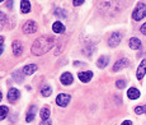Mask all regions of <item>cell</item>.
Listing matches in <instances>:
<instances>
[{
	"label": "cell",
	"mask_w": 146,
	"mask_h": 125,
	"mask_svg": "<svg viewBox=\"0 0 146 125\" xmlns=\"http://www.w3.org/2000/svg\"><path fill=\"white\" fill-rule=\"evenodd\" d=\"M52 46H53V38L50 37V36H42V37H38L33 42L32 54L36 56L43 55V54H46Z\"/></svg>",
	"instance_id": "cell-1"
},
{
	"label": "cell",
	"mask_w": 146,
	"mask_h": 125,
	"mask_svg": "<svg viewBox=\"0 0 146 125\" xmlns=\"http://www.w3.org/2000/svg\"><path fill=\"white\" fill-rule=\"evenodd\" d=\"M146 17V4L144 3H139L137 7L135 8V10L132 12V18L133 21H141L142 18Z\"/></svg>",
	"instance_id": "cell-2"
},
{
	"label": "cell",
	"mask_w": 146,
	"mask_h": 125,
	"mask_svg": "<svg viewBox=\"0 0 146 125\" xmlns=\"http://www.w3.org/2000/svg\"><path fill=\"white\" fill-rule=\"evenodd\" d=\"M121 41H122V36H121V33L113 32L111 35V37H109V40H108V45L111 47H117L121 44Z\"/></svg>",
	"instance_id": "cell-3"
},
{
	"label": "cell",
	"mask_w": 146,
	"mask_h": 125,
	"mask_svg": "<svg viewBox=\"0 0 146 125\" xmlns=\"http://www.w3.org/2000/svg\"><path fill=\"white\" fill-rule=\"evenodd\" d=\"M70 98L71 97H70L69 95H66V93H60V95L56 97V103L60 107H66L70 102Z\"/></svg>",
	"instance_id": "cell-4"
},
{
	"label": "cell",
	"mask_w": 146,
	"mask_h": 125,
	"mask_svg": "<svg viewBox=\"0 0 146 125\" xmlns=\"http://www.w3.org/2000/svg\"><path fill=\"white\" fill-rule=\"evenodd\" d=\"M36 31H37V24H36V22L28 21V22H26V23H24V26H23V32L26 33V35L35 33Z\"/></svg>",
	"instance_id": "cell-5"
},
{
	"label": "cell",
	"mask_w": 146,
	"mask_h": 125,
	"mask_svg": "<svg viewBox=\"0 0 146 125\" xmlns=\"http://www.w3.org/2000/svg\"><path fill=\"white\" fill-rule=\"evenodd\" d=\"M128 64H130L128 59H126V58L119 59V60H117L116 62H114V65H113V72H118V70L123 69V68H127Z\"/></svg>",
	"instance_id": "cell-6"
},
{
	"label": "cell",
	"mask_w": 146,
	"mask_h": 125,
	"mask_svg": "<svg viewBox=\"0 0 146 125\" xmlns=\"http://www.w3.org/2000/svg\"><path fill=\"white\" fill-rule=\"evenodd\" d=\"M145 74H146V59H144V60L140 62L139 68H137V72H136V77L139 81H141Z\"/></svg>",
	"instance_id": "cell-7"
},
{
	"label": "cell",
	"mask_w": 146,
	"mask_h": 125,
	"mask_svg": "<svg viewBox=\"0 0 146 125\" xmlns=\"http://www.w3.org/2000/svg\"><path fill=\"white\" fill-rule=\"evenodd\" d=\"M19 96H21V93H19V91L17 88H10L8 91V100L10 102H15L19 98Z\"/></svg>",
	"instance_id": "cell-8"
},
{
	"label": "cell",
	"mask_w": 146,
	"mask_h": 125,
	"mask_svg": "<svg viewBox=\"0 0 146 125\" xmlns=\"http://www.w3.org/2000/svg\"><path fill=\"white\" fill-rule=\"evenodd\" d=\"M78 77H79V79L83 82V83H88V82L93 78V73H92L90 70H86V72H80L79 74H78Z\"/></svg>",
	"instance_id": "cell-9"
},
{
	"label": "cell",
	"mask_w": 146,
	"mask_h": 125,
	"mask_svg": "<svg viewBox=\"0 0 146 125\" xmlns=\"http://www.w3.org/2000/svg\"><path fill=\"white\" fill-rule=\"evenodd\" d=\"M60 81H61V83H62L64 86H70V84L72 83V81H74V78H72V74H71V73L66 72V73H64V74L61 75Z\"/></svg>",
	"instance_id": "cell-10"
},
{
	"label": "cell",
	"mask_w": 146,
	"mask_h": 125,
	"mask_svg": "<svg viewBox=\"0 0 146 125\" xmlns=\"http://www.w3.org/2000/svg\"><path fill=\"white\" fill-rule=\"evenodd\" d=\"M13 54L15 56H21L22 52H23V45H22L21 41H14L13 42Z\"/></svg>",
	"instance_id": "cell-11"
},
{
	"label": "cell",
	"mask_w": 146,
	"mask_h": 125,
	"mask_svg": "<svg viewBox=\"0 0 146 125\" xmlns=\"http://www.w3.org/2000/svg\"><path fill=\"white\" fill-rule=\"evenodd\" d=\"M140 91L137 89V88H130V89L127 91V96L128 98H131V100H137V98H140Z\"/></svg>",
	"instance_id": "cell-12"
},
{
	"label": "cell",
	"mask_w": 146,
	"mask_h": 125,
	"mask_svg": "<svg viewBox=\"0 0 146 125\" xmlns=\"http://www.w3.org/2000/svg\"><path fill=\"white\" fill-rule=\"evenodd\" d=\"M37 69H38V67L36 64H29V65H26V67L23 68V73L26 75H31V74H33Z\"/></svg>",
	"instance_id": "cell-13"
},
{
	"label": "cell",
	"mask_w": 146,
	"mask_h": 125,
	"mask_svg": "<svg viewBox=\"0 0 146 125\" xmlns=\"http://www.w3.org/2000/svg\"><path fill=\"white\" fill-rule=\"evenodd\" d=\"M128 46L131 47L132 50H139L141 47V41H140L137 37H132L128 42Z\"/></svg>",
	"instance_id": "cell-14"
},
{
	"label": "cell",
	"mask_w": 146,
	"mask_h": 125,
	"mask_svg": "<svg viewBox=\"0 0 146 125\" xmlns=\"http://www.w3.org/2000/svg\"><path fill=\"white\" fill-rule=\"evenodd\" d=\"M36 112H37V107H36V106H31L29 111H28L27 116H26V121H27V123L33 121V119L36 118Z\"/></svg>",
	"instance_id": "cell-15"
},
{
	"label": "cell",
	"mask_w": 146,
	"mask_h": 125,
	"mask_svg": "<svg viewBox=\"0 0 146 125\" xmlns=\"http://www.w3.org/2000/svg\"><path fill=\"white\" fill-rule=\"evenodd\" d=\"M52 31L55 33H64L65 32V26L61 23V22H55L52 24Z\"/></svg>",
	"instance_id": "cell-16"
},
{
	"label": "cell",
	"mask_w": 146,
	"mask_h": 125,
	"mask_svg": "<svg viewBox=\"0 0 146 125\" xmlns=\"http://www.w3.org/2000/svg\"><path fill=\"white\" fill-rule=\"evenodd\" d=\"M108 62H109V58L104 55V56H102V58H99V60L97 61V65H98V68L103 69V68H106L107 65H108Z\"/></svg>",
	"instance_id": "cell-17"
},
{
	"label": "cell",
	"mask_w": 146,
	"mask_h": 125,
	"mask_svg": "<svg viewBox=\"0 0 146 125\" xmlns=\"http://www.w3.org/2000/svg\"><path fill=\"white\" fill-rule=\"evenodd\" d=\"M31 10V3L27 1V0H22L21 1V12L22 13H28Z\"/></svg>",
	"instance_id": "cell-18"
},
{
	"label": "cell",
	"mask_w": 146,
	"mask_h": 125,
	"mask_svg": "<svg viewBox=\"0 0 146 125\" xmlns=\"http://www.w3.org/2000/svg\"><path fill=\"white\" fill-rule=\"evenodd\" d=\"M52 93V88L48 87V86H43L41 88V95L43 96V97H48V96H51Z\"/></svg>",
	"instance_id": "cell-19"
},
{
	"label": "cell",
	"mask_w": 146,
	"mask_h": 125,
	"mask_svg": "<svg viewBox=\"0 0 146 125\" xmlns=\"http://www.w3.org/2000/svg\"><path fill=\"white\" fill-rule=\"evenodd\" d=\"M48 118H50V109L44 107L41 111V119H42V121H46V120H48Z\"/></svg>",
	"instance_id": "cell-20"
},
{
	"label": "cell",
	"mask_w": 146,
	"mask_h": 125,
	"mask_svg": "<svg viewBox=\"0 0 146 125\" xmlns=\"http://www.w3.org/2000/svg\"><path fill=\"white\" fill-rule=\"evenodd\" d=\"M8 112H9V110L7 106H0V120H4L7 118Z\"/></svg>",
	"instance_id": "cell-21"
},
{
	"label": "cell",
	"mask_w": 146,
	"mask_h": 125,
	"mask_svg": "<svg viewBox=\"0 0 146 125\" xmlns=\"http://www.w3.org/2000/svg\"><path fill=\"white\" fill-rule=\"evenodd\" d=\"M5 22H7V15H5L3 12H0V30L4 27Z\"/></svg>",
	"instance_id": "cell-22"
},
{
	"label": "cell",
	"mask_w": 146,
	"mask_h": 125,
	"mask_svg": "<svg viewBox=\"0 0 146 125\" xmlns=\"http://www.w3.org/2000/svg\"><path fill=\"white\" fill-rule=\"evenodd\" d=\"M55 15H58V18H66V12H64L62 9H56L55 10Z\"/></svg>",
	"instance_id": "cell-23"
},
{
	"label": "cell",
	"mask_w": 146,
	"mask_h": 125,
	"mask_svg": "<svg viewBox=\"0 0 146 125\" xmlns=\"http://www.w3.org/2000/svg\"><path fill=\"white\" fill-rule=\"evenodd\" d=\"M116 86L117 88H119V89H122V88L126 87V81H123V79H119V81L116 82Z\"/></svg>",
	"instance_id": "cell-24"
},
{
	"label": "cell",
	"mask_w": 146,
	"mask_h": 125,
	"mask_svg": "<svg viewBox=\"0 0 146 125\" xmlns=\"http://www.w3.org/2000/svg\"><path fill=\"white\" fill-rule=\"evenodd\" d=\"M13 77H14V81H15V82H22V81H23V78H22V75L19 74V73H17V72L13 74Z\"/></svg>",
	"instance_id": "cell-25"
},
{
	"label": "cell",
	"mask_w": 146,
	"mask_h": 125,
	"mask_svg": "<svg viewBox=\"0 0 146 125\" xmlns=\"http://www.w3.org/2000/svg\"><path fill=\"white\" fill-rule=\"evenodd\" d=\"M135 112L137 114V115H140V114L144 112V106H137L136 109H135Z\"/></svg>",
	"instance_id": "cell-26"
},
{
	"label": "cell",
	"mask_w": 146,
	"mask_h": 125,
	"mask_svg": "<svg viewBox=\"0 0 146 125\" xmlns=\"http://www.w3.org/2000/svg\"><path fill=\"white\" fill-rule=\"evenodd\" d=\"M140 31H141V33L142 35H145L146 36V23H144L141 26V28H140Z\"/></svg>",
	"instance_id": "cell-27"
},
{
	"label": "cell",
	"mask_w": 146,
	"mask_h": 125,
	"mask_svg": "<svg viewBox=\"0 0 146 125\" xmlns=\"http://www.w3.org/2000/svg\"><path fill=\"white\" fill-rule=\"evenodd\" d=\"M72 4H74L75 7H78V5L84 4V1H83V0H74V1H72Z\"/></svg>",
	"instance_id": "cell-28"
},
{
	"label": "cell",
	"mask_w": 146,
	"mask_h": 125,
	"mask_svg": "<svg viewBox=\"0 0 146 125\" xmlns=\"http://www.w3.org/2000/svg\"><path fill=\"white\" fill-rule=\"evenodd\" d=\"M40 125H51V121L50 120H46V121H42Z\"/></svg>",
	"instance_id": "cell-29"
},
{
	"label": "cell",
	"mask_w": 146,
	"mask_h": 125,
	"mask_svg": "<svg viewBox=\"0 0 146 125\" xmlns=\"http://www.w3.org/2000/svg\"><path fill=\"white\" fill-rule=\"evenodd\" d=\"M121 125H132V123H131L130 120H125V121H123V123L121 124Z\"/></svg>",
	"instance_id": "cell-30"
},
{
	"label": "cell",
	"mask_w": 146,
	"mask_h": 125,
	"mask_svg": "<svg viewBox=\"0 0 146 125\" xmlns=\"http://www.w3.org/2000/svg\"><path fill=\"white\" fill-rule=\"evenodd\" d=\"M74 65H75V67H80V65H84V62H81V61H75Z\"/></svg>",
	"instance_id": "cell-31"
},
{
	"label": "cell",
	"mask_w": 146,
	"mask_h": 125,
	"mask_svg": "<svg viewBox=\"0 0 146 125\" xmlns=\"http://www.w3.org/2000/svg\"><path fill=\"white\" fill-rule=\"evenodd\" d=\"M3 42H4V37L0 36V46H3Z\"/></svg>",
	"instance_id": "cell-32"
},
{
	"label": "cell",
	"mask_w": 146,
	"mask_h": 125,
	"mask_svg": "<svg viewBox=\"0 0 146 125\" xmlns=\"http://www.w3.org/2000/svg\"><path fill=\"white\" fill-rule=\"evenodd\" d=\"M3 51H4V47H3V46H0V55H1V54H3Z\"/></svg>",
	"instance_id": "cell-33"
},
{
	"label": "cell",
	"mask_w": 146,
	"mask_h": 125,
	"mask_svg": "<svg viewBox=\"0 0 146 125\" xmlns=\"http://www.w3.org/2000/svg\"><path fill=\"white\" fill-rule=\"evenodd\" d=\"M13 4V1H9V3H7V5H9V8H12V7H10V5H12Z\"/></svg>",
	"instance_id": "cell-34"
},
{
	"label": "cell",
	"mask_w": 146,
	"mask_h": 125,
	"mask_svg": "<svg viewBox=\"0 0 146 125\" xmlns=\"http://www.w3.org/2000/svg\"><path fill=\"white\" fill-rule=\"evenodd\" d=\"M144 112L146 114V105H145V106H144Z\"/></svg>",
	"instance_id": "cell-35"
},
{
	"label": "cell",
	"mask_w": 146,
	"mask_h": 125,
	"mask_svg": "<svg viewBox=\"0 0 146 125\" xmlns=\"http://www.w3.org/2000/svg\"><path fill=\"white\" fill-rule=\"evenodd\" d=\"M1 97L3 96H1V91H0V101H1Z\"/></svg>",
	"instance_id": "cell-36"
},
{
	"label": "cell",
	"mask_w": 146,
	"mask_h": 125,
	"mask_svg": "<svg viewBox=\"0 0 146 125\" xmlns=\"http://www.w3.org/2000/svg\"><path fill=\"white\" fill-rule=\"evenodd\" d=\"M0 3H1V0H0Z\"/></svg>",
	"instance_id": "cell-37"
}]
</instances>
